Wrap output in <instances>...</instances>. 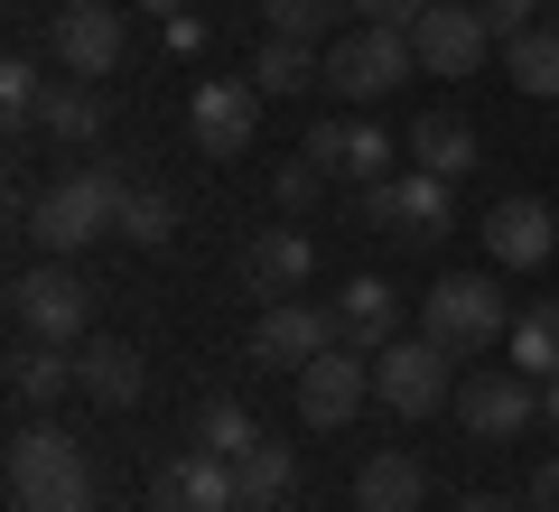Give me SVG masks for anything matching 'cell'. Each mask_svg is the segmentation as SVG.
Masks as SVG:
<instances>
[{
	"mask_svg": "<svg viewBox=\"0 0 559 512\" xmlns=\"http://www.w3.org/2000/svg\"><path fill=\"white\" fill-rule=\"evenodd\" d=\"M121 197H131V187H121L112 168H75V178L38 187V205H28V242H38L47 261H75L94 234H121Z\"/></svg>",
	"mask_w": 559,
	"mask_h": 512,
	"instance_id": "cell-1",
	"label": "cell"
},
{
	"mask_svg": "<svg viewBox=\"0 0 559 512\" xmlns=\"http://www.w3.org/2000/svg\"><path fill=\"white\" fill-rule=\"evenodd\" d=\"M10 512H94V466L66 429L10 438Z\"/></svg>",
	"mask_w": 559,
	"mask_h": 512,
	"instance_id": "cell-2",
	"label": "cell"
},
{
	"mask_svg": "<svg viewBox=\"0 0 559 512\" xmlns=\"http://www.w3.org/2000/svg\"><path fill=\"white\" fill-rule=\"evenodd\" d=\"M10 326L20 345H84L94 335V279L75 261H38V271L10 279Z\"/></svg>",
	"mask_w": 559,
	"mask_h": 512,
	"instance_id": "cell-3",
	"label": "cell"
},
{
	"mask_svg": "<svg viewBox=\"0 0 559 512\" xmlns=\"http://www.w3.org/2000/svg\"><path fill=\"white\" fill-rule=\"evenodd\" d=\"M419 335L448 345V355H485V345H503V289L485 271L429 279V298H419Z\"/></svg>",
	"mask_w": 559,
	"mask_h": 512,
	"instance_id": "cell-4",
	"label": "cell"
},
{
	"mask_svg": "<svg viewBox=\"0 0 559 512\" xmlns=\"http://www.w3.org/2000/svg\"><path fill=\"white\" fill-rule=\"evenodd\" d=\"M448 345H429V335H392V345H382L373 355V401L392 419H429V410H448V401H457V382H448Z\"/></svg>",
	"mask_w": 559,
	"mask_h": 512,
	"instance_id": "cell-5",
	"label": "cell"
},
{
	"mask_svg": "<svg viewBox=\"0 0 559 512\" xmlns=\"http://www.w3.org/2000/svg\"><path fill=\"white\" fill-rule=\"evenodd\" d=\"M411 66H419L411 28H364V20H355V38H336V47H326L318 84H326V94H345V103H382L401 75H411Z\"/></svg>",
	"mask_w": 559,
	"mask_h": 512,
	"instance_id": "cell-6",
	"label": "cell"
},
{
	"mask_svg": "<svg viewBox=\"0 0 559 512\" xmlns=\"http://www.w3.org/2000/svg\"><path fill=\"white\" fill-rule=\"evenodd\" d=\"M448 187H457V178H429V168H401V178L364 187V224H373V234H392V242H439L448 224H457Z\"/></svg>",
	"mask_w": 559,
	"mask_h": 512,
	"instance_id": "cell-7",
	"label": "cell"
},
{
	"mask_svg": "<svg viewBox=\"0 0 559 512\" xmlns=\"http://www.w3.org/2000/svg\"><path fill=\"white\" fill-rule=\"evenodd\" d=\"M326 345H345L336 308H299V298H271L261 326H252V364H261V373H289V382H299Z\"/></svg>",
	"mask_w": 559,
	"mask_h": 512,
	"instance_id": "cell-8",
	"label": "cell"
},
{
	"mask_svg": "<svg viewBox=\"0 0 559 512\" xmlns=\"http://www.w3.org/2000/svg\"><path fill=\"white\" fill-rule=\"evenodd\" d=\"M364 401H373V355H364V345H326L299 373V419L308 429H345Z\"/></svg>",
	"mask_w": 559,
	"mask_h": 512,
	"instance_id": "cell-9",
	"label": "cell"
},
{
	"mask_svg": "<svg viewBox=\"0 0 559 512\" xmlns=\"http://www.w3.org/2000/svg\"><path fill=\"white\" fill-rule=\"evenodd\" d=\"M457 419H466V438L503 448V438H522L540 419V382L532 373H466L457 382Z\"/></svg>",
	"mask_w": 559,
	"mask_h": 512,
	"instance_id": "cell-10",
	"label": "cell"
},
{
	"mask_svg": "<svg viewBox=\"0 0 559 512\" xmlns=\"http://www.w3.org/2000/svg\"><path fill=\"white\" fill-rule=\"evenodd\" d=\"M121 47H131V28H121L112 0H66V10H57V66L75 84H103L121 66Z\"/></svg>",
	"mask_w": 559,
	"mask_h": 512,
	"instance_id": "cell-11",
	"label": "cell"
},
{
	"mask_svg": "<svg viewBox=\"0 0 559 512\" xmlns=\"http://www.w3.org/2000/svg\"><path fill=\"white\" fill-rule=\"evenodd\" d=\"M411 47H419V66H429V75H476V66L495 57V28H485V10L429 0V10H419V28H411Z\"/></svg>",
	"mask_w": 559,
	"mask_h": 512,
	"instance_id": "cell-12",
	"label": "cell"
},
{
	"mask_svg": "<svg viewBox=\"0 0 559 512\" xmlns=\"http://www.w3.org/2000/svg\"><path fill=\"white\" fill-rule=\"evenodd\" d=\"M252 121H261V84H234V75H205L197 103H187V131H197L205 158L252 150Z\"/></svg>",
	"mask_w": 559,
	"mask_h": 512,
	"instance_id": "cell-13",
	"label": "cell"
},
{
	"mask_svg": "<svg viewBox=\"0 0 559 512\" xmlns=\"http://www.w3.org/2000/svg\"><path fill=\"white\" fill-rule=\"evenodd\" d=\"M299 150L318 158L326 178H355V187H382V178H392V140H382L373 121H355V112H345V121H318Z\"/></svg>",
	"mask_w": 559,
	"mask_h": 512,
	"instance_id": "cell-14",
	"label": "cell"
},
{
	"mask_svg": "<svg viewBox=\"0 0 559 512\" xmlns=\"http://www.w3.org/2000/svg\"><path fill=\"white\" fill-rule=\"evenodd\" d=\"M485 252L503 261V271H540V261L559 252V224L540 197H503L495 215H485Z\"/></svg>",
	"mask_w": 559,
	"mask_h": 512,
	"instance_id": "cell-15",
	"label": "cell"
},
{
	"mask_svg": "<svg viewBox=\"0 0 559 512\" xmlns=\"http://www.w3.org/2000/svg\"><path fill=\"white\" fill-rule=\"evenodd\" d=\"M150 503L159 512H234V466L205 456V448H187V456H168V466L150 475Z\"/></svg>",
	"mask_w": 559,
	"mask_h": 512,
	"instance_id": "cell-16",
	"label": "cell"
},
{
	"mask_svg": "<svg viewBox=\"0 0 559 512\" xmlns=\"http://www.w3.org/2000/svg\"><path fill=\"white\" fill-rule=\"evenodd\" d=\"M308 234L299 224H261L252 242H242V289L252 298H299V279H308Z\"/></svg>",
	"mask_w": 559,
	"mask_h": 512,
	"instance_id": "cell-17",
	"label": "cell"
},
{
	"mask_svg": "<svg viewBox=\"0 0 559 512\" xmlns=\"http://www.w3.org/2000/svg\"><path fill=\"white\" fill-rule=\"evenodd\" d=\"M75 392H84V401H103V410H131V401L150 392V364H140V345L84 335V345H75Z\"/></svg>",
	"mask_w": 559,
	"mask_h": 512,
	"instance_id": "cell-18",
	"label": "cell"
},
{
	"mask_svg": "<svg viewBox=\"0 0 559 512\" xmlns=\"http://www.w3.org/2000/svg\"><path fill=\"white\" fill-rule=\"evenodd\" d=\"M429 503V475H419V456L401 448H373L355 466V512H419Z\"/></svg>",
	"mask_w": 559,
	"mask_h": 512,
	"instance_id": "cell-19",
	"label": "cell"
},
{
	"mask_svg": "<svg viewBox=\"0 0 559 512\" xmlns=\"http://www.w3.org/2000/svg\"><path fill=\"white\" fill-rule=\"evenodd\" d=\"M299 493V456L280 448V438H261L252 456H234V512H280Z\"/></svg>",
	"mask_w": 559,
	"mask_h": 512,
	"instance_id": "cell-20",
	"label": "cell"
},
{
	"mask_svg": "<svg viewBox=\"0 0 559 512\" xmlns=\"http://www.w3.org/2000/svg\"><path fill=\"white\" fill-rule=\"evenodd\" d=\"M336 326H345V345L382 355V345L401 335V298H392V279H345V298H336Z\"/></svg>",
	"mask_w": 559,
	"mask_h": 512,
	"instance_id": "cell-21",
	"label": "cell"
},
{
	"mask_svg": "<svg viewBox=\"0 0 559 512\" xmlns=\"http://www.w3.org/2000/svg\"><path fill=\"white\" fill-rule=\"evenodd\" d=\"M401 150H411V168H429V178H466V168H476V131H466L457 112H419Z\"/></svg>",
	"mask_w": 559,
	"mask_h": 512,
	"instance_id": "cell-22",
	"label": "cell"
},
{
	"mask_svg": "<svg viewBox=\"0 0 559 512\" xmlns=\"http://www.w3.org/2000/svg\"><path fill=\"white\" fill-rule=\"evenodd\" d=\"M57 392H75V345H20L10 355V401L20 410H47Z\"/></svg>",
	"mask_w": 559,
	"mask_h": 512,
	"instance_id": "cell-23",
	"label": "cell"
},
{
	"mask_svg": "<svg viewBox=\"0 0 559 512\" xmlns=\"http://www.w3.org/2000/svg\"><path fill=\"white\" fill-rule=\"evenodd\" d=\"M28 131H47V140H103V94H94V84H47V103H38Z\"/></svg>",
	"mask_w": 559,
	"mask_h": 512,
	"instance_id": "cell-24",
	"label": "cell"
},
{
	"mask_svg": "<svg viewBox=\"0 0 559 512\" xmlns=\"http://www.w3.org/2000/svg\"><path fill=\"white\" fill-rule=\"evenodd\" d=\"M503 75H513L522 94L550 103L559 94V28H522V38H503Z\"/></svg>",
	"mask_w": 559,
	"mask_h": 512,
	"instance_id": "cell-25",
	"label": "cell"
},
{
	"mask_svg": "<svg viewBox=\"0 0 559 512\" xmlns=\"http://www.w3.org/2000/svg\"><path fill=\"white\" fill-rule=\"evenodd\" d=\"M197 448L234 466V456H252V448H261V419L242 410V401H197Z\"/></svg>",
	"mask_w": 559,
	"mask_h": 512,
	"instance_id": "cell-26",
	"label": "cell"
},
{
	"mask_svg": "<svg viewBox=\"0 0 559 512\" xmlns=\"http://www.w3.org/2000/svg\"><path fill=\"white\" fill-rule=\"evenodd\" d=\"M318 47H308V38H271V47H261V57H252V84H261V94H308V84H318Z\"/></svg>",
	"mask_w": 559,
	"mask_h": 512,
	"instance_id": "cell-27",
	"label": "cell"
},
{
	"mask_svg": "<svg viewBox=\"0 0 559 512\" xmlns=\"http://www.w3.org/2000/svg\"><path fill=\"white\" fill-rule=\"evenodd\" d=\"M513 373H532V382L559 373V298H540V308L513 326Z\"/></svg>",
	"mask_w": 559,
	"mask_h": 512,
	"instance_id": "cell-28",
	"label": "cell"
},
{
	"mask_svg": "<svg viewBox=\"0 0 559 512\" xmlns=\"http://www.w3.org/2000/svg\"><path fill=\"white\" fill-rule=\"evenodd\" d=\"M121 234H131L140 252H159V242L178 234V205H168L159 187H131V197H121Z\"/></svg>",
	"mask_w": 559,
	"mask_h": 512,
	"instance_id": "cell-29",
	"label": "cell"
},
{
	"mask_svg": "<svg viewBox=\"0 0 559 512\" xmlns=\"http://www.w3.org/2000/svg\"><path fill=\"white\" fill-rule=\"evenodd\" d=\"M261 10H271V38H308V47H318L326 28H336L345 0H261Z\"/></svg>",
	"mask_w": 559,
	"mask_h": 512,
	"instance_id": "cell-30",
	"label": "cell"
},
{
	"mask_svg": "<svg viewBox=\"0 0 559 512\" xmlns=\"http://www.w3.org/2000/svg\"><path fill=\"white\" fill-rule=\"evenodd\" d=\"M38 103H47V75H38L28 57H10V66H0V112H10V131H28Z\"/></svg>",
	"mask_w": 559,
	"mask_h": 512,
	"instance_id": "cell-31",
	"label": "cell"
},
{
	"mask_svg": "<svg viewBox=\"0 0 559 512\" xmlns=\"http://www.w3.org/2000/svg\"><path fill=\"white\" fill-rule=\"evenodd\" d=\"M318 187H326V168H318V158H289V168L271 178V205H280V215H299V205L318 197Z\"/></svg>",
	"mask_w": 559,
	"mask_h": 512,
	"instance_id": "cell-32",
	"label": "cell"
},
{
	"mask_svg": "<svg viewBox=\"0 0 559 512\" xmlns=\"http://www.w3.org/2000/svg\"><path fill=\"white\" fill-rule=\"evenodd\" d=\"M345 10H355L364 28H419V10H429V0H345Z\"/></svg>",
	"mask_w": 559,
	"mask_h": 512,
	"instance_id": "cell-33",
	"label": "cell"
},
{
	"mask_svg": "<svg viewBox=\"0 0 559 512\" xmlns=\"http://www.w3.org/2000/svg\"><path fill=\"white\" fill-rule=\"evenodd\" d=\"M532 10H540V0H485V28H495V47L522 38V28H532Z\"/></svg>",
	"mask_w": 559,
	"mask_h": 512,
	"instance_id": "cell-34",
	"label": "cell"
},
{
	"mask_svg": "<svg viewBox=\"0 0 559 512\" xmlns=\"http://www.w3.org/2000/svg\"><path fill=\"white\" fill-rule=\"evenodd\" d=\"M532 512H559V456H550V466L532 475Z\"/></svg>",
	"mask_w": 559,
	"mask_h": 512,
	"instance_id": "cell-35",
	"label": "cell"
},
{
	"mask_svg": "<svg viewBox=\"0 0 559 512\" xmlns=\"http://www.w3.org/2000/svg\"><path fill=\"white\" fill-rule=\"evenodd\" d=\"M540 419H550V429H559V373L540 382Z\"/></svg>",
	"mask_w": 559,
	"mask_h": 512,
	"instance_id": "cell-36",
	"label": "cell"
},
{
	"mask_svg": "<svg viewBox=\"0 0 559 512\" xmlns=\"http://www.w3.org/2000/svg\"><path fill=\"white\" fill-rule=\"evenodd\" d=\"M466 512H503V503H495V493H476V503H466Z\"/></svg>",
	"mask_w": 559,
	"mask_h": 512,
	"instance_id": "cell-37",
	"label": "cell"
},
{
	"mask_svg": "<svg viewBox=\"0 0 559 512\" xmlns=\"http://www.w3.org/2000/svg\"><path fill=\"white\" fill-rule=\"evenodd\" d=\"M150 10H178V0H150Z\"/></svg>",
	"mask_w": 559,
	"mask_h": 512,
	"instance_id": "cell-38",
	"label": "cell"
},
{
	"mask_svg": "<svg viewBox=\"0 0 559 512\" xmlns=\"http://www.w3.org/2000/svg\"><path fill=\"white\" fill-rule=\"evenodd\" d=\"M457 10H485V0H457Z\"/></svg>",
	"mask_w": 559,
	"mask_h": 512,
	"instance_id": "cell-39",
	"label": "cell"
}]
</instances>
